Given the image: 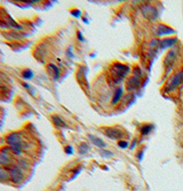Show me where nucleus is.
I'll use <instances>...</instances> for the list:
<instances>
[{"mask_svg": "<svg viewBox=\"0 0 183 191\" xmlns=\"http://www.w3.org/2000/svg\"><path fill=\"white\" fill-rule=\"evenodd\" d=\"M128 72L129 68L127 65H124L121 63H116L112 65V77H113L115 81H117V83L122 80Z\"/></svg>", "mask_w": 183, "mask_h": 191, "instance_id": "f257e3e1", "label": "nucleus"}, {"mask_svg": "<svg viewBox=\"0 0 183 191\" xmlns=\"http://www.w3.org/2000/svg\"><path fill=\"white\" fill-rule=\"evenodd\" d=\"M183 81V73L180 72V73L173 74L172 77L167 80L166 85H165V91L167 93H171V92H174L179 86L182 84Z\"/></svg>", "mask_w": 183, "mask_h": 191, "instance_id": "f03ea898", "label": "nucleus"}, {"mask_svg": "<svg viewBox=\"0 0 183 191\" xmlns=\"http://www.w3.org/2000/svg\"><path fill=\"white\" fill-rule=\"evenodd\" d=\"M140 79H141V70L139 68L134 69L133 76L127 80V89L128 91H135L140 87Z\"/></svg>", "mask_w": 183, "mask_h": 191, "instance_id": "7ed1b4c3", "label": "nucleus"}, {"mask_svg": "<svg viewBox=\"0 0 183 191\" xmlns=\"http://www.w3.org/2000/svg\"><path fill=\"white\" fill-rule=\"evenodd\" d=\"M23 136L21 133H11L7 136V143L11 148H20L23 150Z\"/></svg>", "mask_w": 183, "mask_h": 191, "instance_id": "20e7f679", "label": "nucleus"}, {"mask_svg": "<svg viewBox=\"0 0 183 191\" xmlns=\"http://www.w3.org/2000/svg\"><path fill=\"white\" fill-rule=\"evenodd\" d=\"M8 173H9V179L16 184L20 183L24 177L23 170L20 166H13L11 168H8Z\"/></svg>", "mask_w": 183, "mask_h": 191, "instance_id": "39448f33", "label": "nucleus"}, {"mask_svg": "<svg viewBox=\"0 0 183 191\" xmlns=\"http://www.w3.org/2000/svg\"><path fill=\"white\" fill-rule=\"evenodd\" d=\"M142 13H143V15H144L148 20H150V21H156L157 17H158V11H157V9H156L155 7L150 6V5H144V6H142Z\"/></svg>", "mask_w": 183, "mask_h": 191, "instance_id": "423d86ee", "label": "nucleus"}, {"mask_svg": "<svg viewBox=\"0 0 183 191\" xmlns=\"http://www.w3.org/2000/svg\"><path fill=\"white\" fill-rule=\"evenodd\" d=\"M105 134L108 135V138H113V140H121L122 135H124L122 130H120L118 128H107Z\"/></svg>", "mask_w": 183, "mask_h": 191, "instance_id": "0eeeda50", "label": "nucleus"}, {"mask_svg": "<svg viewBox=\"0 0 183 191\" xmlns=\"http://www.w3.org/2000/svg\"><path fill=\"white\" fill-rule=\"evenodd\" d=\"M9 152L11 151V148L6 149L4 148L0 152V164L4 165V166H7L9 162H11V158H9Z\"/></svg>", "mask_w": 183, "mask_h": 191, "instance_id": "6e6552de", "label": "nucleus"}, {"mask_svg": "<svg viewBox=\"0 0 183 191\" xmlns=\"http://www.w3.org/2000/svg\"><path fill=\"white\" fill-rule=\"evenodd\" d=\"M176 41H177L176 38H167V39H162V40H160V43H159V47H160L162 49H167V48L173 47V46L176 43Z\"/></svg>", "mask_w": 183, "mask_h": 191, "instance_id": "1a4fd4ad", "label": "nucleus"}, {"mask_svg": "<svg viewBox=\"0 0 183 191\" xmlns=\"http://www.w3.org/2000/svg\"><path fill=\"white\" fill-rule=\"evenodd\" d=\"M175 58H176V53L175 51H169L167 55H166V58H165V65L168 66L169 69H172L173 64L175 62Z\"/></svg>", "mask_w": 183, "mask_h": 191, "instance_id": "9d476101", "label": "nucleus"}, {"mask_svg": "<svg viewBox=\"0 0 183 191\" xmlns=\"http://www.w3.org/2000/svg\"><path fill=\"white\" fill-rule=\"evenodd\" d=\"M174 30L172 28L167 26V25H164V24H159L158 28H157V34L158 36H165V34H173Z\"/></svg>", "mask_w": 183, "mask_h": 191, "instance_id": "9b49d317", "label": "nucleus"}, {"mask_svg": "<svg viewBox=\"0 0 183 191\" xmlns=\"http://www.w3.org/2000/svg\"><path fill=\"white\" fill-rule=\"evenodd\" d=\"M47 71H48V73L53 77L54 80H57L60 78V69L55 64H49L47 66Z\"/></svg>", "mask_w": 183, "mask_h": 191, "instance_id": "f8f14e48", "label": "nucleus"}, {"mask_svg": "<svg viewBox=\"0 0 183 191\" xmlns=\"http://www.w3.org/2000/svg\"><path fill=\"white\" fill-rule=\"evenodd\" d=\"M88 138H90V141H92V143H93L94 145H96V147H98V148H101V149L105 148V143H104L101 138H96V136H93V135H88Z\"/></svg>", "mask_w": 183, "mask_h": 191, "instance_id": "ddd939ff", "label": "nucleus"}, {"mask_svg": "<svg viewBox=\"0 0 183 191\" xmlns=\"http://www.w3.org/2000/svg\"><path fill=\"white\" fill-rule=\"evenodd\" d=\"M121 95H122V88L119 87V88H117L115 95H113V97H112V104H117V103L119 102V100L121 98Z\"/></svg>", "mask_w": 183, "mask_h": 191, "instance_id": "4468645a", "label": "nucleus"}, {"mask_svg": "<svg viewBox=\"0 0 183 191\" xmlns=\"http://www.w3.org/2000/svg\"><path fill=\"white\" fill-rule=\"evenodd\" d=\"M53 121H54V124L57 126V127H65V126H66L64 121L58 117V116H54V117H53Z\"/></svg>", "mask_w": 183, "mask_h": 191, "instance_id": "2eb2a0df", "label": "nucleus"}, {"mask_svg": "<svg viewBox=\"0 0 183 191\" xmlns=\"http://www.w3.org/2000/svg\"><path fill=\"white\" fill-rule=\"evenodd\" d=\"M22 77H23L24 79H32L33 78L32 70H30V69H25V70H23V71H22Z\"/></svg>", "mask_w": 183, "mask_h": 191, "instance_id": "dca6fc26", "label": "nucleus"}, {"mask_svg": "<svg viewBox=\"0 0 183 191\" xmlns=\"http://www.w3.org/2000/svg\"><path fill=\"white\" fill-rule=\"evenodd\" d=\"M7 179H9V173L8 170H4V168H0V181H6Z\"/></svg>", "mask_w": 183, "mask_h": 191, "instance_id": "f3484780", "label": "nucleus"}, {"mask_svg": "<svg viewBox=\"0 0 183 191\" xmlns=\"http://www.w3.org/2000/svg\"><path fill=\"white\" fill-rule=\"evenodd\" d=\"M152 129H153L152 125H144L143 127L141 128V133H142V135H148Z\"/></svg>", "mask_w": 183, "mask_h": 191, "instance_id": "a211bd4d", "label": "nucleus"}, {"mask_svg": "<svg viewBox=\"0 0 183 191\" xmlns=\"http://www.w3.org/2000/svg\"><path fill=\"white\" fill-rule=\"evenodd\" d=\"M88 150H89V148H88V145H87L86 143H83V144L79 147V152H80L81 155L87 153V152H88Z\"/></svg>", "mask_w": 183, "mask_h": 191, "instance_id": "6ab92c4d", "label": "nucleus"}, {"mask_svg": "<svg viewBox=\"0 0 183 191\" xmlns=\"http://www.w3.org/2000/svg\"><path fill=\"white\" fill-rule=\"evenodd\" d=\"M118 145H119V148L125 149V148H127V147H128V142H127V141H119Z\"/></svg>", "mask_w": 183, "mask_h": 191, "instance_id": "aec40b11", "label": "nucleus"}, {"mask_svg": "<svg viewBox=\"0 0 183 191\" xmlns=\"http://www.w3.org/2000/svg\"><path fill=\"white\" fill-rule=\"evenodd\" d=\"M66 56H68L69 58H73V57H75V55L72 53V47H69V48H68V51H66Z\"/></svg>", "mask_w": 183, "mask_h": 191, "instance_id": "412c9836", "label": "nucleus"}, {"mask_svg": "<svg viewBox=\"0 0 183 191\" xmlns=\"http://www.w3.org/2000/svg\"><path fill=\"white\" fill-rule=\"evenodd\" d=\"M101 155H102L103 157H111V156H112V152H108L107 150H103V151L101 152Z\"/></svg>", "mask_w": 183, "mask_h": 191, "instance_id": "4be33fe9", "label": "nucleus"}, {"mask_svg": "<svg viewBox=\"0 0 183 191\" xmlns=\"http://www.w3.org/2000/svg\"><path fill=\"white\" fill-rule=\"evenodd\" d=\"M65 152H66L68 155H72V153H73V151H72V147H71V145H68V147L65 148Z\"/></svg>", "mask_w": 183, "mask_h": 191, "instance_id": "5701e85b", "label": "nucleus"}, {"mask_svg": "<svg viewBox=\"0 0 183 191\" xmlns=\"http://www.w3.org/2000/svg\"><path fill=\"white\" fill-rule=\"evenodd\" d=\"M77 36H78V39H79V41H84L85 39H84V37H83V33L80 31L77 32Z\"/></svg>", "mask_w": 183, "mask_h": 191, "instance_id": "b1692460", "label": "nucleus"}, {"mask_svg": "<svg viewBox=\"0 0 183 191\" xmlns=\"http://www.w3.org/2000/svg\"><path fill=\"white\" fill-rule=\"evenodd\" d=\"M143 155H144V150H142V151H141V153H139V155H137V159L142 160V158H143Z\"/></svg>", "mask_w": 183, "mask_h": 191, "instance_id": "393cba45", "label": "nucleus"}, {"mask_svg": "<svg viewBox=\"0 0 183 191\" xmlns=\"http://www.w3.org/2000/svg\"><path fill=\"white\" fill-rule=\"evenodd\" d=\"M72 15H73V16H75V17H79V16H80V11H72Z\"/></svg>", "mask_w": 183, "mask_h": 191, "instance_id": "a878e982", "label": "nucleus"}, {"mask_svg": "<svg viewBox=\"0 0 183 191\" xmlns=\"http://www.w3.org/2000/svg\"><path fill=\"white\" fill-rule=\"evenodd\" d=\"M182 73H183V72H182Z\"/></svg>", "mask_w": 183, "mask_h": 191, "instance_id": "bb28decb", "label": "nucleus"}]
</instances>
